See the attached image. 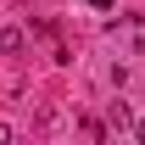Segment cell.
Listing matches in <instances>:
<instances>
[{
  "instance_id": "6da1fadb",
  "label": "cell",
  "mask_w": 145,
  "mask_h": 145,
  "mask_svg": "<svg viewBox=\"0 0 145 145\" xmlns=\"http://www.w3.org/2000/svg\"><path fill=\"white\" fill-rule=\"evenodd\" d=\"M22 45H28V34H22V28H0V56H17Z\"/></svg>"
},
{
  "instance_id": "7a4b0ae2",
  "label": "cell",
  "mask_w": 145,
  "mask_h": 145,
  "mask_svg": "<svg viewBox=\"0 0 145 145\" xmlns=\"http://www.w3.org/2000/svg\"><path fill=\"white\" fill-rule=\"evenodd\" d=\"M106 6H112V0H89V11H106Z\"/></svg>"
},
{
  "instance_id": "3957f363",
  "label": "cell",
  "mask_w": 145,
  "mask_h": 145,
  "mask_svg": "<svg viewBox=\"0 0 145 145\" xmlns=\"http://www.w3.org/2000/svg\"><path fill=\"white\" fill-rule=\"evenodd\" d=\"M134 140H140V145H145V123H134Z\"/></svg>"
}]
</instances>
